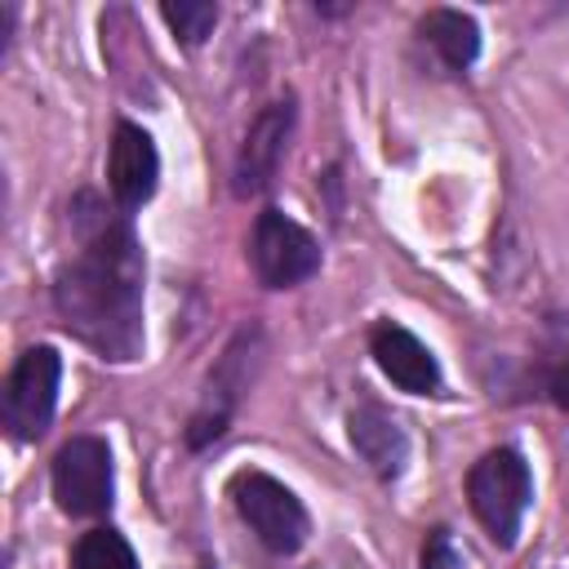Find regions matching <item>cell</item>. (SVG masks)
<instances>
[{
    "instance_id": "obj_1",
    "label": "cell",
    "mask_w": 569,
    "mask_h": 569,
    "mask_svg": "<svg viewBox=\"0 0 569 569\" xmlns=\"http://www.w3.org/2000/svg\"><path fill=\"white\" fill-rule=\"evenodd\" d=\"M80 249L53 276V307L84 347L107 360H133L142 347V249L124 218L76 200Z\"/></svg>"
},
{
    "instance_id": "obj_2",
    "label": "cell",
    "mask_w": 569,
    "mask_h": 569,
    "mask_svg": "<svg viewBox=\"0 0 569 569\" xmlns=\"http://www.w3.org/2000/svg\"><path fill=\"white\" fill-rule=\"evenodd\" d=\"M467 498H471L476 520L489 529V538L498 547H511L529 511V498H533L529 462L516 449H489L467 476Z\"/></svg>"
},
{
    "instance_id": "obj_3",
    "label": "cell",
    "mask_w": 569,
    "mask_h": 569,
    "mask_svg": "<svg viewBox=\"0 0 569 569\" xmlns=\"http://www.w3.org/2000/svg\"><path fill=\"white\" fill-rule=\"evenodd\" d=\"M249 267L267 289H293L320 271L316 236L280 209H262L249 231Z\"/></svg>"
},
{
    "instance_id": "obj_4",
    "label": "cell",
    "mask_w": 569,
    "mask_h": 569,
    "mask_svg": "<svg viewBox=\"0 0 569 569\" xmlns=\"http://www.w3.org/2000/svg\"><path fill=\"white\" fill-rule=\"evenodd\" d=\"M231 498L240 520L258 533V542L276 556H289L307 542V511L293 498V489H284L276 476L267 471H240L231 480Z\"/></svg>"
},
{
    "instance_id": "obj_5",
    "label": "cell",
    "mask_w": 569,
    "mask_h": 569,
    "mask_svg": "<svg viewBox=\"0 0 569 569\" xmlns=\"http://www.w3.org/2000/svg\"><path fill=\"white\" fill-rule=\"evenodd\" d=\"M116 471L111 449L98 436H76L53 458V498L67 516H102L111 507Z\"/></svg>"
},
{
    "instance_id": "obj_6",
    "label": "cell",
    "mask_w": 569,
    "mask_h": 569,
    "mask_svg": "<svg viewBox=\"0 0 569 569\" xmlns=\"http://www.w3.org/2000/svg\"><path fill=\"white\" fill-rule=\"evenodd\" d=\"M58 378H62V360L53 347H31L18 356L4 382V422L18 440L44 436L53 405H58Z\"/></svg>"
},
{
    "instance_id": "obj_7",
    "label": "cell",
    "mask_w": 569,
    "mask_h": 569,
    "mask_svg": "<svg viewBox=\"0 0 569 569\" xmlns=\"http://www.w3.org/2000/svg\"><path fill=\"white\" fill-rule=\"evenodd\" d=\"M156 178H160V156H156L151 133L120 120L111 133V151H107V187H111L116 204L120 209L147 204L156 191Z\"/></svg>"
},
{
    "instance_id": "obj_8",
    "label": "cell",
    "mask_w": 569,
    "mask_h": 569,
    "mask_svg": "<svg viewBox=\"0 0 569 569\" xmlns=\"http://www.w3.org/2000/svg\"><path fill=\"white\" fill-rule=\"evenodd\" d=\"M289 133H293V102H271L258 111V120L249 124L244 147L236 156V191L240 196H258L271 187L280 156L289 147Z\"/></svg>"
},
{
    "instance_id": "obj_9",
    "label": "cell",
    "mask_w": 569,
    "mask_h": 569,
    "mask_svg": "<svg viewBox=\"0 0 569 569\" xmlns=\"http://www.w3.org/2000/svg\"><path fill=\"white\" fill-rule=\"evenodd\" d=\"M369 351L378 360V369L409 396H431L440 391V365L436 356L427 351V342H418L405 325L396 320H382L373 333H369Z\"/></svg>"
},
{
    "instance_id": "obj_10",
    "label": "cell",
    "mask_w": 569,
    "mask_h": 569,
    "mask_svg": "<svg viewBox=\"0 0 569 569\" xmlns=\"http://www.w3.org/2000/svg\"><path fill=\"white\" fill-rule=\"evenodd\" d=\"M347 431H351V445L369 462L373 476H382V480L400 476V467L409 458V440H405V431L396 427L391 413H382L378 405H360V409H351Z\"/></svg>"
},
{
    "instance_id": "obj_11",
    "label": "cell",
    "mask_w": 569,
    "mask_h": 569,
    "mask_svg": "<svg viewBox=\"0 0 569 569\" xmlns=\"http://www.w3.org/2000/svg\"><path fill=\"white\" fill-rule=\"evenodd\" d=\"M418 36L440 53V62L449 71H467L476 62V53H480V27L462 9H431L418 22Z\"/></svg>"
},
{
    "instance_id": "obj_12",
    "label": "cell",
    "mask_w": 569,
    "mask_h": 569,
    "mask_svg": "<svg viewBox=\"0 0 569 569\" xmlns=\"http://www.w3.org/2000/svg\"><path fill=\"white\" fill-rule=\"evenodd\" d=\"M240 347H244V338H240V342L227 351V360H222V365H218V373L209 378L204 405H200V409H196V418H191L187 440H191L196 449H200V445H209V440H218V436L227 431V418H231L236 396H240V391H236V387H240V373H236V369H240V356H244Z\"/></svg>"
},
{
    "instance_id": "obj_13",
    "label": "cell",
    "mask_w": 569,
    "mask_h": 569,
    "mask_svg": "<svg viewBox=\"0 0 569 569\" xmlns=\"http://www.w3.org/2000/svg\"><path fill=\"white\" fill-rule=\"evenodd\" d=\"M71 565L76 569H138V556H133V547L124 542L120 529L102 525V529L80 533V542L71 551Z\"/></svg>"
},
{
    "instance_id": "obj_14",
    "label": "cell",
    "mask_w": 569,
    "mask_h": 569,
    "mask_svg": "<svg viewBox=\"0 0 569 569\" xmlns=\"http://www.w3.org/2000/svg\"><path fill=\"white\" fill-rule=\"evenodd\" d=\"M160 13H164V22L173 27V36H178L182 44H200V40L213 31V22H218V4H209V0L160 4Z\"/></svg>"
},
{
    "instance_id": "obj_15",
    "label": "cell",
    "mask_w": 569,
    "mask_h": 569,
    "mask_svg": "<svg viewBox=\"0 0 569 569\" xmlns=\"http://www.w3.org/2000/svg\"><path fill=\"white\" fill-rule=\"evenodd\" d=\"M422 569H462V556L453 551L449 529H431L427 547H422Z\"/></svg>"
},
{
    "instance_id": "obj_16",
    "label": "cell",
    "mask_w": 569,
    "mask_h": 569,
    "mask_svg": "<svg viewBox=\"0 0 569 569\" xmlns=\"http://www.w3.org/2000/svg\"><path fill=\"white\" fill-rule=\"evenodd\" d=\"M551 396H556V405L569 413V360L556 369V378H551Z\"/></svg>"
}]
</instances>
